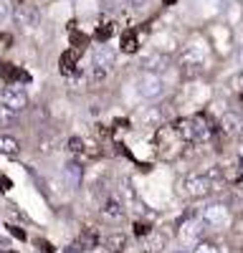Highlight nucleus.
Instances as JSON below:
<instances>
[{"label": "nucleus", "instance_id": "7", "mask_svg": "<svg viewBox=\"0 0 243 253\" xmlns=\"http://www.w3.org/2000/svg\"><path fill=\"white\" fill-rule=\"evenodd\" d=\"M114 61H117V51L107 43H101L91 51L89 56V63H91V69H101V71H112L114 66Z\"/></svg>", "mask_w": 243, "mask_h": 253}, {"label": "nucleus", "instance_id": "35", "mask_svg": "<svg viewBox=\"0 0 243 253\" xmlns=\"http://www.w3.org/2000/svg\"><path fill=\"white\" fill-rule=\"evenodd\" d=\"M175 3V0H165V5H172Z\"/></svg>", "mask_w": 243, "mask_h": 253}, {"label": "nucleus", "instance_id": "4", "mask_svg": "<svg viewBox=\"0 0 243 253\" xmlns=\"http://www.w3.org/2000/svg\"><path fill=\"white\" fill-rule=\"evenodd\" d=\"M13 20L23 28V31H36L40 26V13L33 3H28V0H23V3H18L15 10H13Z\"/></svg>", "mask_w": 243, "mask_h": 253}, {"label": "nucleus", "instance_id": "27", "mask_svg": "<svg viewBox=\"0 0 243 253\" xmlns=\"http://www.w3.org/2000/svg\"><path fill=\"white\" fill-rule=\"evenodd\" d=\"M86 43H89V36L81 33V31H76V28H71V46H76V48L81 51Z\"/></svg>", "mask_w": 243, "mask_h": 253}, {"label": "nucleus", "instance_id": "31", "mask_svg": "<svg viewBox=\"0 0 243 253\" xmlns=\"http://www.w3.org/2000/svg\"><path fill=\"white\" fill-rule=\"evenodd\" d=\"M10 187H13V182L5 175H0V190H10Z\"/></svg>", "mask_w": 243, "mask_h": 253}, {"label": "nucleus", "instance_id": "33", "mask_svg": "<svg viewBox=\"0 0 243 253\" xmlns=\"http://www.w3.org/2000/svg\"><path fill=\"white\" fill-rule=\"evenodd\" d=\"M236 86H238V91L243 94V71H241V74L236 76Z\"/></svg>", "mask_w": 243, "mask_h": 253}, {"label": "nucleus", "instance_id": "13", "mask_svg": "<svg viewBox=\"0 0 243 253\" xmlns=\"http://www.w3.org/2000/svg\"><path fill=\"white\" fill-rule=\"evenodd\" d=\"M101 215L109 220H122L124 218V205L119 203V198H107L104 205H101Z\"/></svg>", "mask_w": 243, "mask_h": 253}, {"label": "nucleus", "instance_id": "12", "mask_svg": "<svg viewBox=\"0 0 243 253\" xmlns=\"http://www.w3.org/2000/svg\"><path fill=\"white\" fill-rule=\"evenodd\" d=\"M0 76H3L5 84H15V81L28 84V81H31V76H28L26 71H20L18 66H13V63H0Z\"/></svg>", "mask_w": 243, "mask_h": 253}, {"label": "nucleus", "instance_id": "28", "mask_svg": "<svg viewBox=\"0 0 243 253\" xmlns=\"http://www.w3.org/2000/svg\"><path fill=\"white\" fill-rule=\"evenodd\" d=\"M8 20H10V3L0 0V23H8Z\"/></svg>", "mask_w": 243, "mask_h": 253}, {"label": "nucleus", "instance_id": "18", "mask_svg": "<svg viewBox=\"0 0 243 253\" xmlns=\"http://www.w3.org/2000/svg\"><path fill=\"white\" fill-rule=\"evenodd\" d=\"M104 246H107L109 253H122V251L127 248V236L124 233H109L104 238Z\"/></svg>", "mask_w": 243, "mask_h": 253}, {"label": "nucleus", "instance_id": "15", "mask_svg": "<svg viewBox=\"0 0 243 253\" xmlns=\"http://www.w3.org/2000/svg\"><path fill=\"white\" fill-rule=\"evenodd\" d=\"M81 175H84V170H81L79 162H66V165H64V180H66V185H69L71 190L81 185Z\"/></svg>", "mask_w": 243, "mask_h": 253}, {"label": "nucleus", "instance_id": "39", "mask_svg": "<svg viewBox=\"0 0 243 253\" xmlns=\"http://www.w3.org/2000/svg\"><path fill=\"white\" fill-rule=\"evenodd\" d=\"M241 101H243V94H241Z\"/></svg>", "mask_w": 243, "mask_h": 253}, {"label": "nucleus", "instance_id": "19", "mask_svg": "<svg viewBox=\"0 0 243 253\" xmlns=\"http://www.w3.org/2000/svg\"><path fill=\"white\" fill-rule=\"evenodd\" d=\"M119 48L124 51V53H134V51L139 48L137 33H134V31H124V33H122V43H119Z\"/></svg>", "mask_w": 243, "mask_h": 253}, {"label": "nucleus", "instance_id": "29", "mask_svg": "<svg viewBox=\"0 0 243 253\" xmlns=\"http://www.w3.org/2000/svg\"><path fill=\"white\" fill-rule=\"evenodd\" d=\"M8 230H10V236H13V238H18V241H26V233H23V230H20L18 225H8Z\"/></svg>", "mask_w": 243, "mask_h": 253}, {"label": "nucleus", "instance_id": "8", "mask_svg": "<svg viewBox=\"0 0 243 253\" xmlns=\"http://www.w3.org/2000/svg\"><path fill=\"white\" fill-rule=\"evenodd\" d=\"M202 63H205V48H202V46H188L185 51H182V56H180V66L182 69H185L188 74L193 71H200L202 69Z\"/></svg>", "mask_w": 243, "mask_h": 253}, {"label": "nucleus", "instance_id": "38", "mask_svg": "<svg viewBox=\"0 0 243 253\" xmlns=\"http://www.w3.org/2000/svg\"><path fill=\"white\" fill-rule=\"evenodd\" d=\"M101 253H109V251H101Z\"/></svg>", "mask_w": 243, "mask_h": 253}, {"label": "nucleus", "instance_id": "37", "mask_svg": "<svg viewBox=\"0 0 243 253\" xmlns=\"http://www.w3.org/2000/svg\"><path fill=\"white\" fill-rule=\"evenodd\" d=\"M15 3H23V0H15Z\"/></svg>", "mask_w": 243, "mask_h": 253}, {"label": "nucleus", "instance_id": "36", "mask_svg": "<svg viewBox=\"0 0 243 253\" xmlns=\"http://www.w3.org/2000/svg\"><path fill=\"white\" fill-rule=\"evenodd\" d=\"M172 253H190V251H172Z\"/></svg>", "mask_w": 243, "mask_h": 253}, {"label": "nucleus", "instance_id": "3", "mask_svg": "<svg viewBox=\"0 0 243 253\" xmlns=\"http://www.w3.org/2000/svg\"><path fill=\"white\" fill-rule=\"evenodd\" d=\"M200 220H202V225H210V228H226L231 223V210L223 203H210L202 208Z\"/></svg>", "mask_w": 243, "mask_h": 253}, {"label": "nucleus", "instance_id": "34", "mask_svg": "<svg viewBox=\"0 0 243 253\" xmlns=\"http://www.w3.org/2000/svg\"><path fill=\"white\" fill-rule=\"evenodd\" d=\"M40 248H43V253H53V246H48L46 241H40Z\"/></svg>", "mask_w": 243, "mask_h": 253}, {"label": "nucleus", "instance_id": "22", "mask_svg": "<svg viewBox=\"0 0 243 253\" xmlns=\"http://www.w3.org/2000/svg\"><path fill=\"white\" fill-rule=\"evenodd\" d=\"M162 122V112L160 109H145L142 112V126H157Z\"/></svg>", "mask_w": 243, "mask_h": 253}, {"label": "nucleus", "instance_id": "2", "mask_svg": "<svg viewBox=\"0 0 243 253\" xmlns=\"http://www.w3.org/2000/svg\"><path fill=\"white\" fill-rule=\"evenodd\" d=\"M182 190H185V195H188V198L198 200V198L210 195L215 187H213V180H210L208 175H202V172H193V175H188V177H185V182H182Z\"/></svg>", "mask_w": 243, "mask_h": 253}, {"label": "nucleus", "instance_id": "17", "mask_svg": "<svg viewBox=\"0 0 243 253\" xmlns=\"http://www.w3.org/2000/svg\"><path fill=\"white\" fill-rule=\"evenodd\" d=\"M20 152V142L10 134H0V155H5V157H18Z\"/></svg>", "mask_w": 243, "mask_h": 253}, {"label": "nucleus", "instance_id": "6", "mask_svg": "<svg viewBox=\"0 0 243 253\" xmlns=\"http://www.w3.org/2000/svg\"><path fill=\"white\" fill-rule=\"evenodd\" d=\"M162 91H165V84H162L160 76H155V74H142V76L137 79V94H139L142 99H147V101L160 99Z\"/></svg>", "mask_w": 243, "mask_h": 253}, {"label": "nucleus", "instance_id": "25", "mask_svg": "<svg viewBox=\"0 0 243 253\" xmlns=\"http://www.w3.org/2000/svg\"><path fill=\"white\" fill-rule=\"evenodd\" d=\"M15 117H18V112H13V109H8V107L0 104V126H10L15 122Z\"/></svg>", "mask_w": 243, "mask_h": 253}, {"label": "nucleus", "instance_id": "1", "mask_svg": "<svg viewBox=\"0 0 243 253\" xmlns=\"http://www.w3.org/2000/svg\"><path fill=\"white\" fill-rule=\"evenodd\" d=\"M175 132H177L180 139L193 142V144H200V142H208L210 139V126L202 122V117H190V119L177 122Z\"/></svg>", "mask_w": 243, "mask_h": 253}, {"label": "nucleus", "instance_id": "11", "mask_svg": "<svg viewBox=\"0 0 243 253\" xmlns=\"http://www.w3.org/2000/svg\"><path fill=\"white\" fill-rule=\"evenodd\" d=\"M96 243H99L96 230H91V228H84V230H81V236L74 241V248H69V253H84V251L94 248Z\"/></svg>", "mask_w": 243, "mask_h": 253}, {"label": "nucleus", "instance_id": "9", "mask_svg": "<svg viewBox=\"0 0 243 253\" xmlns=\"http://www.w3.org/2000/svg\"><path fill=\"white\" fill-rule=\"evenodd\" d=\"M167 63H170V58L165 53H160V51H150V53H145L139 58L142 71H145V74H155V76H160L162 71H165Z\"/></svg>", "mask_w": 243, "mask_h": 253}, {"label": "nucleus", "instance_id": "23", "mask_svg": "<svg viewBox=\"0 0 243 253\" xmlns=\"http://www.w3.org/2000/svg\"><path fill=\"white\" fill-rule=\"evenodd\" d=\"M165 236H162V233H157V230H150V238H147V248L152 251V253H157V251H162V248H165Z\"/></svg>", "mask_w": 243, "mask_h": 253}, {"label": "nucleus", "instance_id": "20", "mask_svg": "<svg viewBox=\"0 0 243 253\" xmlns=\"http://www.w3.org/2000/svg\"><path fill=\"white\" fill-rule=\"evenodd\" d=\"M119 195L124 198V203H127V205L137 200V193H134V187H132V182H129L127 177H122V180H119Z\"/></svg>", "mask_w": 243, "mask_h": 253}, {"label": "nucleus", "instance_id": "14", "mask_svg": "<svg viewBox=\"0 0 243 253\" xmlns=\"http://www.w3.org/2000/svg\"><path fill=\"white\" fill-rule=\"evenodd\" d=\"M220 132L223 134H228V137H236V134H241L243 132V124H241V117L238 114H223V119H220Z\"/></svg>", "mask_w": 243, "mask_h": 253}, {"label": "nucleus", "instance_id": "24", "mask_svg": "<svg viewBox=\"0 0 243 253\" xmlns=\"http://www.w3.org/2000/svg\"><path fill=\"white\" fill-rule=\"evenodd\" d=\"M112 36H114V23H101V26L94 31V38L99 41V43H107Z\"/></svg>", "mask_w": 243, "mask_h": 253}, {"label": "nucleus", "instance_id": "21", "mask_svg": "<svg viewBox=\"0 0 243 253\" xmlns=\"http://www.w3.org/2000/svg\"><path fill=\"white\" fill-rule=\"evenodd\" d=\"M66 147H69V152H71L74 157H84V155H86V142L81 139V137H71V139L66 142Z\"/></svg>", "mask_w": 243, "mask_h": 253}, {"label": "nucleus", "instance_id": "16", "mask_svg": "<svg viewBox=\"0 0 243 253\" xmlns=\"http://www.w3.org/2000/svg\"><path fill=\"white\" fill-rule=\"evenodd\" d=\"M79 53H81L79 48H74V51L69 48V51H64V53H61V61H58V63H61V74L71 76V74L76 71V61H79Z\"/></svg>", "mask_w": 243, "mask_h": 253}, {"label": "nucleus", "instance_id": "26", "mask_svg": "<svg viewBox=\"0 0 243 253\" xmlns=\"http://www.w3.org/2000/svg\"><path fill=\"white\" fill-rule=\"evenodd\" d=\"M190 253H220V248L215 243H210V241H198Z\"/></svg>", "mask_w": 243, "mask_h": 253}, {"label": "nucleus", "instance_id": "5", "mask_svg": "<svg viewBox=\"0 0 243 253\" xmlns=\"http://www.w3.org/2000/svg\"><path fill=\"white\" fill-rule=\"evenodd\" d=\"M0 104L13 109V112H23L28 107V91L20 84H8L3 89V94H0Z\"/></svg>", "mask_w": 243, "mask_h": 253}, {"label": "nucleus", "instance_id": "30", "mask_svg": "<svg viewBox=\"0 0 243 253\" xmlns=\"http://www.w3.org/2000/svg\"><path fill=\"white\" fill-rule=\"evenodd\" d=\"M5 210H8V215H13V218H23V213H20V210H18V205H13V203H10Z\"/></svg>", "mask_w": 243, "mask_h": 253}, {"label": "nucleus", "instance_id": "10", "mask_svg": "<svg viewBox=\"0 0 243 253\" xmlns=\"http://www.w3.org/2000/svg\"><path fill=\"white\" fill-rule=\"evenodd\" d=\"M200 236H202V220H198V218L182 220V225H180V241L182 243H198Z\"/></svg>", "mask_w": 243, "mask_h": 253}, {"label": "nucleus", "instance_id": "32", "mask_svg": "<svg viewBox=\"0 0 243 253\" xmlns=\"http://www.w3.org/2000/svg\"><path fill=\"white\" fill-rule=\"evenodd\" d=\"M147 233H150V228L142 225V223H137V236H147Z\"/></svg>", "mask_w": 243, "mask_h": 253}]
</instances>
